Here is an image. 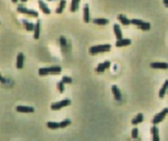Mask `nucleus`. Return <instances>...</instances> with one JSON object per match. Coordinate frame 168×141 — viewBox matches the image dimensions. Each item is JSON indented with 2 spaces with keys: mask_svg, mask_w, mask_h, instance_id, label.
Wrapping results in <instances>:
<instances>
[{
  "mask_svg": "<svg viewBox=\"0 0 168 141\" xmlns=\"http://www.w3.org/2000/svg\"><path fill=\"white\" fill-rule=\"evenodd\" d=\"M70 104H71L70 100H69V99H64V100H62V101H59V102H57V103H53L51 105V108L52 110H59L62 107L69 106Z\"/></svg>",
  "mask_w": 168,
  "mask_h": 141,
  "instance_id": "nucleus-5",
  "label": "nucleus"
},
{
  "mask_svg": "<svg viewBox=\"0 0 168 141\" xmlns=\"http://www.w3.org/2000/svg\"><path fill=\"white\" fill-rule=\"evenodd\" d=\"M151 134H152V141H160L159 136V129L156 125H154L151 128Z\"/></svg>",
  "mask_w": 168,
  "mask_h": 141,
  "instance_id": "nucleus-16",
  "label": "nucleus"
},
{
  "mask_svg": "<svg viewBox=\"0 0 168 141\" xmlns=\"http://www.w3.org/2000/svg\"><path fill=\"white\" fill-rule=\"evenodd\" d=\"M40 35V22L38 21L35 25V29H34V38L38 39Z\"/></svg>",
  "mask_w": 168,
  "mask_h": 141,
  "instance_id": "nucleus-20",
  "label": "nucleus"
},
{
  "mask_svg": "<svg viewBox=\"0 0 168 141\" xmlns=\"http://www.w3.org/2000/svg\"><path fill=\"white\" fill-rule=\"evenodd\" d=\"M111 90H112V94L114 95V98H115L117 101H121L122 96H121V92L120 89H119L116 85H113L111 87Z\"/></svg>",
  "mask_w": 168,
  "mask_h": 141,
  "instance_id": "nucleus-9",
  "label": "nucleus"
},
{
  "mask_svg": "<svg viewBox=\"0 0 168 141\" xmlns=\"http://www.w3.org/2000/svg\"><path fill=\"white\" fill-rule=\"evenodd\" d=\"M21 1H22V2L23 3V2H26V1H27V0H21Z\"/></svg>",
  "mask_w": 168,
  "mask_h": 141,
  "instance_id": "nucleus-33",
  "label": "nucleus"
},
{
  "mask_svg": "<svg viewBox=\"0 0 168 141\" xmlns=\"http://www.w3.org/2000/svg\"><path fill=\"white\" fill-rule=\"evenodd\" d=\"M70 123H71V120L67 119V120H63V122L60 123V126H61V128H64V127H67V125H69Z\"/></svg>",
  "mask_w": 168,
  "mask_h": 141,
  "instance_id": "nucleus-27",
  "label": "nucleus"
},
{
  "mask_svg": "<svg viewBox=\"0 0 168 141\" xmlns=\"http://www.w3.org/2000/svg\"><path fill=\"white\" fill-rule=\"evenodd\" d=\"M11 1L13 2V3H17V2H18V0H11Z\"/></svg>",
  "mask_w": 168,
  "mask_h": 141,
  "instance_id": "nucleus-32",
  "label": "nucleus"
},
{
  "mask_svg": "<svg viewBox=\"0 0 168 141\" xmlns=\"http://www.w3.org/2000/svg\"><path fill=\"white\" fill-rule=\"evenodd\" d=\"M150 67L154 69H167L168 64L167 63H160V62H154L150 64Z\"/></svg>",
  "mask_w": 168,
  "mask_h": 141,
  "instance_id": "nucleus-8",
  "label": "nucleus"
},
{
  "mask_svg": "<svg viewBox=\"0 0 168 141\" xmlns=\"http://www.w3.org/2000/svg\"><path fill=\"white\" fill-rule=\"evenodd\" d=\"M23 25H24V27H25V29L27 30V31H33L35 29V25H33L32 23H30V22H28L27 20H23Z\"/></svg>",
  "mask_w": 168,
  "mask_h": 141,
  "instance_id": "nucleus-23",
  "label": "nucleus"
},
{
  "mask_svg": "<svg viewBox=\"0 0 168 141\" xmlns=\"http://www.w3.org/2000/svg\"><path fill=\"white\" fill-rule=\"evenodd\" d=\"M111 49V45L109 44H103V45H97V46H93L90 48L89 52L91 54H96L99 52H106L109 51Z\"/></svg>",
  "mask_w": 168,
  "mask_h": 141,
  "instance_id": "nucleus-2",
  "label": "nucleus"
},
{
  "mask_svg": "<svg viewBox=\"0 0 168 141\" xmlns=\"http://www.w3.org/2000/svg\"><path fill=\"white\" fill-rule=\"evenodd\" d=\"M131 23H132V25L137 26L138 28H140L141 30L143 31H147L150 29L151 27V25L149 23H147V22H144L142 21L140 19H132L131 20Z\"/></svg>",
  "mask_w": 168,
  "mask_h": 141,
  "instance_id": "nucleus-3",
  "label": "nucleus"
},
{
  "mask_svg": "<svg viewBox=\"0 0 168 141\" xmlns=\"http://www.w3.org/2000/svg\"><path fill=\"white\" fill-rule=\"evenodd\" d=\"M118 20L121 23V25H129L130 23H131V20H129L126 16L122 15V14H120L118 16Z\"/></svg>",
  "mask_w": 168,
  "mask_h": 141,
  "instance_id": "nucleus-18",
  "label": "nucleus"
},
{
  "mask_svg": "<svg viewBox=\"0 0 168 141\" xmlns=\"http://www.w3.org/2000/svg\"><path fill=\"white\" fill-rule=\"evenodd\" d=\"M16 110L18 112H21V113H33L35 111L34 107L25 106H17L16 107Z\"/></svg>",
  "mask_w": 168,
  "mask_h": 141,
  "instance_id": "nucleus-7",
  "label": "nucleus"
},
{
  "mask_svg": "<svg viewBox=\"0 0 168 141\" xmlns=\"http://www.w3.org/2000/svg\"><path fill=\"white\" fill-rule=\"evenodd\" d=\"M110 66V62L109 61H105L104 63H102V64H98V66L96 67V71L97 72H104L106 68H108Z\"/></svg>",
  "mask_w": 168,
  "mask_h": 141,
  "instance_id": "nucleus-12",
  "label": "nucleus"
},
{
  "mask_svg": "<svg viewBox=\"0 0 168 141\" xmlns=\"http://www.w3.org/2000/svg\"><path fill=\"white\" fill-rule=\"evenodd\" d=\"M60 44H61L62 49H65V48L67 47V39H65V38L63 37V36H61L60 37Z\"/></svg>",
  "mask_w": 168,
  "mask_h": 141,
  "instance_id": "nucleus-26",
  "label": "nucleus"
},
{
  "mask_svg": "<svg viewBox=\"0 0 168 141\" xmlns=\"http://www.w3.org/2000/svg\"><path fill=\"white\" fill-rule=\"evenodd\" d=\"M137 136H138V129L134 128L132 130V138L134 139H136V138H137Z\"/></svg>",
  "mask_w": 168,
  "mask_h": 141,
  "instance_id": "nucleus-30",
  "label": "nucleus"
},
{
  "mask_svg": "<svg viewBox=\"0 0 168 141\" xmlns=\"http://www.w3.org/2000/svg\"><path fill=\"white\" fill-rule=\"evenodd\" d=\"M113 29H114V34H115L117 39H121L122 38V32L121 29L119 25H113Z\"/></svg>",
  "mask_w": 168,
  "mask_h": 141,
  "instance_id": "nucleus-17",
  "label": "nucleus"
},
{
  "mask_svg": "<svg viewBox=\"0 0 168 141\" xmlns=\"http://www.w3.org/2000/svg\"><path fill=\"white\" fill-rule=\"evenodd\" d=\"M143 120H144V116H143L142 113H138L136 115V117H134V118L132 120V124H134V125H136V124L141 123Z\"/></svg>",
  "mask_w": 168,
  "mask_h": 141,
  "instance_id": "nucleus-19",
  "label": "nucleus"
},
{
  "mask_svg": "<svg viewBox=\"0 0 168 141\" xmlns=\"http://www.w3.org/2000/svg\"><path fill=\"white\" fill-rule=\"evenodd\" d=\"M62 71L61 66H51V67H42L38 69L39 76H46L48 74H60Z\"/></svg>",
  "mask_w": 168,
  "mask_h": 141,
  "instance_id": "nucleus-1",
  "label": "nucleus"
},
{
  "mask_svg": "<svg viewBox=\"0 0 168 141\" xmlns=\"http://www.w3.org/2000/svg\"><path fill=\"white\" fill-rule=\"evenodd\" d=\"M168 114V107H165V108H163V110L160 112V113L156 114L154 116V118L152 120V123L154 124V125H156V124L160 123H162L163 120H165V116Z\"/></svg>",
  "mask_w": 168,
  "mask_h": 141,
  "instance_id": "nucleus-4",
  "label": "nucleus"
},
{
  "mask_svg": "<svg viewBox=\"0 0 168 141\" xmlns=\"http://www.w3.org/2000/svg\"><path fill=\"white\" fill-rule=\"evenodd\" d=\"M23 64H24V55L22 52H20L17 56V62H16V66H17L18 69H22L23 67Z\"/></svg>",
  "mask_w": 168,
  "mask_h": 141,
  "instance_id": "nucleus-10",
  "label": "nucleus"
},
{
  "mask_svg": "<svg viewBox=\"0 0 168 141\" xmlns=\"http://www.w3.org/2000/svg\"><path fill=\"white\" fill-rule=\"evenodd\" d=\"M83 20L85 23L90 22V10L88 4H85L83 7Z\"/></svg>",
  "mask_w": 168,
  "mask_h": 141,
  "instance_id": "nucleus-13",
  "label": "nucleus"
},
{
  "mask_svg": "<svg viewBox=\"0 0 168 141\" xmlns=\"http://www.w3.org/2000/svg\"><path fill=\"white\" fill-rule=\"evenodd\" d=\"M80 0H72L71 2V7H70V11L71 12H76L79 9V5H80Z\"/></svg>",
  "mask_w": 168,
  "mask_h": 141,
  "instance_id": "nucleus-22",
  "label": "nucleus"
},
{
  "mask_svg": "<svg viewBox=\"0 0 168 141\" xmlns=\"http://www.w3.org/2000/svg\"><path fill=\"white\" fill-rule=\"evenodd\" d=\"M65 5H67V0H61V1H60V5H59V7L56 9L55 12H56V13H58V14L62 13V12H63V10H64V9L65 8Z\"/></svg>",
  "mask_w": 168,
  "mask_h": 141,
  "instance_id": "nucleus-24",
  "label": "nucleus"
},
{
  "mask_svg": "<svg viewBox=\"0 0 168 141\" xmlns=\"http://www.w3.org/2000/svg\"><path fill=\"white\" fill-rule=\"evenodd\" d=\"M62 81L64 83V84H69L72 82V79L70 77H67V76H64L62 78Z\"/></svg>",
  "mask_w": 168,
  "mask_h": 141,
  "instance_id": "nucleus-28",
  "label": "nucleus"
},
{
  "mask_svg": "<svg viewBox=\"0 0 168 141\" xmlns=\"http://www.w3.org/2000/svg\"><path fill=\"white\" fill-rule=\"evenodd\" d=\"M64 83L61 80L60 82H58V84H57V86H58V89H59V91H60V92H64Z\"/></svg>",
  "mask_w": 168,
  "mask_h": 141,
  "instance_id": "nucleus-29",
  "label": "nucleus"
},
{
  "mask_svg": "<svg viewBox=\"0 0 168 141\" xmlns=\"http://www.w3.org/2000/svg\"><path fill=\"white\" fill-rule=\"evenodd\" d=\"M168 90V79L165 80V83H163V85L162 86V88L160 89L159 91V97L160 98H163L165 97V95L166 94V91Z\"/></svg>",
  "mask_w": 168,
  "mask_h": 141,
  "instance_id": "nucleus-14",
  "label": "nucleus"
},
{
  "mask_svg": "<svg viewBox=\"0 0 168 141\" xmlns=\"http://www.w3.org/2000/svg\"><path fill=\"white\" fill-rule=\"evenodd\" d=\"M132 43V41L129 38H121V39H118L116 41V47H124V46H128Z\"/></svg>",
  "mask_w": 168,
  "mask_h": 141,
  "instance_id": "nucleus-11",
  "label": "nucleus"
},
{
  "mask_svg": "<svg viewBox=\"0 0 168 141\" xmlns=\"http://www.w3.org/2000/svg\"><path fill=\"white\" fill-rule=\"evenodd\" d=\"M163 4L166 8H168V0H163Z\"/></svg>",
  "mask_w": 168,
  "mask_h": 141,
  "instance_id": "nucleus-31",
  "label": "nucleus"
},
{
  "mask_svg": "<svg viewBox=\"0 0 168 141\" xmlns=\"http://www.w3.org/2000/svg\"><path fill=\"white\" fill-rule=\"evenodd\" d=\"M17 11L20 13H23V14H27L29 16H32V17H38V11H36L34 10H28L26 8H24L23 6H20L17 8Z\"/></svg>",
  "mask_w": 168,
  "mask_h": 141,
  "instance_id": "nucleus-6",
  "label": "nucleus"
},
{
  "mask_svg": "<svg viewBox=\"0 0 168 141\" xmlns=\"http://www.w3.org/2000/svg\"><path fill=\"white\" fill-rule=\"evenodd\" d=\"M47 126L50 129H58L61 128L60 123H55V122H49L47 123Z\"/></svg>",
  "mask_w": 168,
  "mask_h": 141,
  "instance_id": "nucleus-25",
  "label": "nucleus"
},
{
  "mask_svg": "<svg viewBox=\"0 0 168 141\" xmlns=\"http://www.w3.org/2000/svg\"><path fill=\"white\" fill-rule=\"evenodd\" d=\"M93 23L98 25H106L109 23L108 19H104V18H97V19H93Z\"/></svg>",
  "mask_w": 168,
  "mask_h": 141,
  "instance_id": "nucleus-21",
  "label": "nucleus"
},
{
  "mask_svg": "<svg viewBox=\"0 0 168 141\" xmlns=\"http://www.w3.org/2000/svg\"><path fill=\"white\" fill-rule=\"evenodd\" d=\"M38 6H39V9L43 11V13H45V14H50L51 13V10L48 8L47 4H45L42 0H38Z\"/></svg>",
  "mask_w": 168,
  "mask_h": 141,
  "instance_id": "nucleus-15",
  "label": "nucleus"
}]
</instances>
